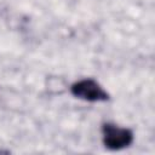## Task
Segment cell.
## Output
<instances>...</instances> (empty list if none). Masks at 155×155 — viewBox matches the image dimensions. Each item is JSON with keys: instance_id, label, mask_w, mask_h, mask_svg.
I'll return each instance as SVG.
<instances>
[{"instance_id": "obj_2", "label": "cell", "mask_w": 155, "mask_h": 155, "mask_svg": "<svg viewBox=\"0 0 155 155\" xmlns=\"http://www.w3.org/2000/svg\"><path fill=\"white\" fill-rule=\"evenodd\" d=\"M71 93L84 101L101 102L108 99V93L103 87L92 79H82L71 86Z\"/></svg>"}, {"instance_id": "obj_1", "label": "cell", "mask_w": 155, "mask_h": 155, "mask_svg": "<svg viewBox=\"0 0 155 155\" xmlns=\"http://www.w3.org/2000/svg\"><path fill=\"white\" fill-rule=\"evenodd\" d=\"M103 143L108 149L120 150L128 147L133 140V133L126 127H121L116 124H104L102 127Z\"/></svg>"}]
</instances>
